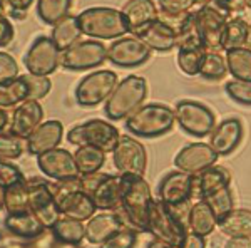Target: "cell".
<instances>
[{
	"label": "cell",
	"instance_id": "cell-1",
	"mask_svg": "<svg viewBox=\"0 0 251 248\" xmlns=\"http://www.w3.org/2000/svg\"><path fill=\"white\" fill-rule=\"evenodd\" d=\"M121 176V174H119ZM123 180V217L129 226L148 231V217L151 203L154 201L151 186L144 176H131L124 174Z\"/></svg>",
	"mask_w": 251,
	"mask_h": 248
},
{
	"label": "cell",
	"instance_id": "cell-2",
	"mask_svg": "<svg viewBox=\"0 0 251 248\" xmlns=\"http://www.w3.org/2000/svg\"><path fill=\"white\" fill-rule=\"evenodd\" d=\"M146 96H148V83L144 77L134 74L124 77L104 103V114L111 121L127 119L143 106Z\"/></svg>",
	"mask_w": 251,
	"mask_h": 248
},
{
	"label": "cell",
	"instance_id": "cell-3",
	"mask_svg": "<svg viewBox=\"0 0 251 248\" xmlns=\"http://www.w3.org/2000/svg\"><path fill=\"white\" fill-rule=\"evenodd\" d=\"M176 116L169 106L161 103L143 104L126 119V129L137 138H159L169 133Z\"/></svg>",
	"mask_w": 251,
	"mask_h": 248
},
{
	"label": "cell",
	"instance_id": "cell-4",
	"mask_svg": "<svg viewBox=\"0 0 251 248\" xmlns=\"http://www.w3.org/2000/svg\"><path fill=\"white\" fill-rule=\"evenodd\" d=\"M77 17L82 34L97 40H116L129 32L121 10L111 7H91L80 12Z\"/></svg>",
	"mask_w": 251,
	"mask_h": 248
},
{
	"label": "cell",
	"instance_id": "cell-5",
	"mask_svg": "<svg viewBox=\"0 0 251 248\" xmlns=\"http://www.w3.org/2000/svg\"><path fill=\"white\" fill-rule=\"evenodd\" d=\"M82 191L92 198L97 210L116 211L123 215V180L107 173H92L80 176Z\"/></svg>",
	"mask_w": 251,
	"mask_h": 248
},
{
	"label": "cell",
	"instance_id": "cell-6",
	"mask_svg": "<svg viewBox=\"0 0 251 248\" xmlns=\"http://www.w3.org/2000/svg\"><path fill=\"white\" fill-rule=\"evenodd\" d=\"M119 129L107 121L102 119H89L80 124H75L67 133V141L77 146H94L102 149L104 153H112L116 144L119 143Z\"/></svg>",
	"mask_w": 251,
	"mask_h": 248
},
{
	"label": "cell",
	"instance_id": "cell-7",
	"mask_svg": "<svg viewBox=\"0 0 251 248\" xmlns=\"http://www.w3.org/2000/svg\"><path fill=\"white\" fill-rule=\"evenodd\" d=\"M148 233L159 242H164L168 245L177 248L184 240L188 230L173 217L169 206L161 200H154L151 203L148 217Z\"/></svg>",
	"mask_w": 251,
	"mask_h": 248
},
{
	"label": "cell",
	"instance_id": "cell-8",
	"mask_svg": "<svg viewBox=\"0 0 251 248\" xmlns=\"http://www.w3.org/2000/svg\"><path fill=\"white\" fill-rule=\"evenodd\" d=\"M174 116L179 124V128L184 133L191 134L196 138H204L213 133L216 128V119H214L213 111L198 101L183 99L176 104Z\"/></svg>",
	"mask_w": 251,
	"mask_h": 248
},
{
	"label": "cell",
	"instance_id": "cell-9",
	"mask_svg": "<svg viewBox=\"0 0 251 248\" xmlns=\"http://www.w3.org/2000/svg\"><path fill=\"white\" fill-rule=\"evenodd\" d=\"M114 71H94L79 81L75 86V101L84 108H94L106 103L117 86Z\"/></svg>",
	"mask_w": 251,
	"mask_h": 248
},
{
	"label": "cell",
	"instance_id": "cell-10",
	"mask_svg": "<svg viewBox=\"0 0 251 248\" xmlns=\"http://www.w3.org/2000/svg\"><path fill=\"white\" fill-rule=\"evenodd\" d=\"M107 59V49L100 40H80L60 55V66L67 71H89L102 66Z\"/></svg>",
	"mask_w": 251,
	"mask_h": 248
},
{
	"label": "cell",
	"instance_id": "cell-11",
	"mask_svg": "<svg viewBox=\"0 0 251 248\" xmlns=\"http://www.w3.org/2000/svg\"><path fill=\"white\" fill-rule=\"evenodd\" d=\"M112 163L121 176L124 174L144 176L148 166V153L143 143H139L136 138L124 134L119 138V143L112 151Z\"/></svg>",
	"mask_w": 251,
	"mask_h": 248
},
{
	"label": "cell",
	"instance_id": "cell-12",
	"mask_svg": "<svg viewBox=\"0 0 251 248\" xmlns=\"http://www.w3.org/2000/svg\"><path fill=\"white\" fill-rule=\"evenodd\" d=\"M60 55L62 52L55 46L52 37L40 35L30 44L29 51L24 57V66L30 74L39 76H50L57 71L60 64Z\"/></svg>",
	"mask_w": 251,
	"mask_h": 248
},
{
	"label": "cell",
	"instance_id": "cell-13",
	"mask_svg": "<svg viewBox=\"0 0 251 248\" xmlns=\"http://www.w3.org/2000/svg\"><path fill=\"white\" fill-rule=\"evenodd\" d=\"M193 14L204 47L208 51H218V49H221L223 34H225V27L226 22H228V17H226L225 12L218 9V7L204 5L200 7Z\"/></svg>",
	"mask_w": 251,
	"mask_h": 248
},
{
	"label": "cell",
	"instance_id": "cell-14",
	"mask_svg": "<svg viewBox=\"0 0 251 248\" xmlns=\"http://www.w3.org/2000/svg\"><path fill=\"white\" fill-rule=\"evenodd\" d=\"M151 57V49L137 37L116 39L107 47V60L116 67H139Z\"/></svg>",
	"mask_w": 251,
	"mask_h": 248
},
{
	"label": "cell",
	"instance_id": "cell-15",
	"mask_svg": "<svg viewBox=\"0 0 251 248\" xmlns=\"http://www.w3.org/2000/svg\"><path fill=\"white\" fill-rule=\"evenodd\" d=\"M218 158L220 156L209 143H191L179 149L174 156V165L179 171L196 176L216 165Z\"/></svg>",
	"mask_w": 251,
	"mask_h": 248
},
{
	"label": "cell",
	"instance_id": "cell-16",
	"mask_svg": "<svg viewBox=\"0 0 251 248\" xmlns=\"http://www.w3.org/2000/svg\"><path fill=\"white\" fill-rule=\"evenodd\" d=\"M37 166L47 178L54 181L72 180V178L82 176L77 168L74 154L64 148L50 149V151L37 156Z\"/></svg>",
	"mask_w": 251,
	"mask_h": 248
},
{
	"label": "cell",
	"instance_id": "cell-17",
	"mask_svg": "<svg viewBox=\"0 0 251 248\" xmlns=\"http://www.w3.org/2000/svg\"><path fill=\"white\" fill-rule=\"evenodd\" d=\"M193 174L179 171V169L164 174L157 185V200L166 205L193 201Z\"/></svg>",
	"mask_w": 251,
	"mask_h": 248
},
{
	"label": "cell",
	"instance_id": "cell-18",
	"mask_svg": "<svg viewBox=\"0 0 251 248\" xmlns=\"http://www.w3.org/2000/svg\"><path fill=\"white\" fill-rule=\"evenodd\" d=\"M124 226H129L121 213L116 211H100L87 220L86 225V240L92 245H102L112 235H116Z\"/></svg>",
	"mask_w": 251,
	"mask_h": 248
},
{
	"label": "cell",
	"instance_id": "cell-19",
	"mask_svg": "<svg viewBox=\"0 0 251 248\" xmlns=\"http://www.w3.org/2000/svg\"><path fill=\"white\" fill-rule=\"evenodd\" d=\"M243 134H245V128L241 121L236 117H228L216 124V128L209 134V144L218 153V156H228L236 151L243 139Z\"/></svg>",
	"mask_w": 251,
	"mask_h": 248
},
{
	"label": "cell",
	"instance_id": "cell-20",
	"mask_svg": "<svg viewBox=\"0 0 251 248\" xmlns=\"http://www.w3.org/2000/svg\"><path fill=\"white\" fill-rule=\"evenodd\" d=\"M44 109L35 99H25L19 104L12 112V128L10 133L22 139H29L30 134L42 124Z\"/></svg>",
	"mask_w": 251,
	"mask_h": 248
},
{
	"label": "cell",
	"instance_id": "cell-21",
	"mask_svg": "<svg viewBox=\"0 0 251 248\" xmlns=\"http://www.w3.org/2000/svg\"><path fill=\"white\" fill-rule=\"evenodd\" d=\"M134 37L143 40L151 51L156 52H169L177 44L176 30L161 19L154 20V22H151L143 29L136 30Z\"/></svg>",
	"mask_w": 251,
	"mask_h": 248
},
{
	"label": "cell",
	"instance_id": "cell-22",
	"mask_svg": "<svg viewBox=\"0 0 251 248\" xmlns=\"http://www.w3.org/2000/svg\"><path fill=\"white\" fill-rule=\"evenodd\" d=\"M64 136V126L60 121L50 119L46 121L30 134V138L25 141L27 153L32 156H40V154L55 149L60 144Z\"/></svg>",
	"mask_w": 251,
	"mask_h": 248
},
{
	"label": "cell",
	"instance_id": "cell-23",
	"mask_svg": "<svg viewBox=\"0 0 251 248\" xmlns=\"http://www.w3.org/2000/svg\"><path fill=\"white\" fill-rule=\"evenodd\" d=\"M231 186V173L223 166H211L193 180V200H204L209 194Z\"/></svg>",
	"mask_w": 251,
	"mask_h": 248
},
{
	"label": "cell",
	"instance_id": "cell-24",
	"mask_svg": "<svg viewBox=\"0 0 251 248\" xmlns=\"http://www.w3.org/2000/svg\"><path fill=\"white\" fill-rule=\"evenodd\" d=\"M121 14L131 34L159 19V9L154 0H127L121 9Z\"/></svg>",
	"mask_w": 251,
	"mask_h": 248
},
{
	"label": "cell",
	"instance_id": "cell-25",
	"mask_svg": "<svg viewBox=\"0 0 251 248\" xmlns=\"http://www.w3.org/2000/svg\"><path fill=\"white\" fill-rule=\"evenodd\" d=\"M3 228L14 235V237L22 240L35 238L47 230L34 211H24V213H17V215H5V218H3Z\"/></svg>",
	"mask_w": 251,
	"mask_h": 248
},
{
	"label": "cell",
	"instance_id": "cell-26",
	"mask_svg": "<svg viewBox=\"0 0 251 248\" xmlns=\"http://www.w3.org/2000/svg\"><path fill=\"white\" fill-rule=\"evenodd\" d=\"M218 228L229 238H250L251 240V210L234 208L226 217L218 220Z\"/></svg>",
	"mask_w": 251,
	"mask_h": 248
},
{
	"label": "cell",
	"instance_id": "cell-27",
	"mask_svg": "<svg viewBox=\"0 0 251 248\" xmlns=\"http://www.w3.org/2000/svg\"><path fill=\"white\" fill-rule=\"evenodd\" d=\"M59 208L62 211L64 217L79 220V221H86V220H91L94 217L97 206L94 205L92 198L89 196L86 191L79 190L64 198L59 203Z\"/></svg>",
	"mask_w": 251,
	"mask_h": 248
},
{
	"label": "cell",
	"instance_id": "cell-28",
	"mask_svg": "<svg viewBox=\"0 0 251 248\" xmlns=\"http://www.w3.org/2000/svg\"><path fill=\"white\" fill-rule=\"evenodd\" d=\"M2 210L5 215H17L30 211V193L27 178L10 188L2 190Z\"/></svg>",
	"mask_w": 251,
	"mask_h": 248
},
{
	"label": "cell",
	"instance_id": "cell-29",
	"mask_svg": "<svg viewBox=\"0 0 251 248\" xmlns=\"http://www.w3.org/2000/svg\"><path fill=\"white\" fill-rule=\"evenodd\" d=\"M80 35H82V29H80L79 17L74 15H67L66 19H62L60 22L55 24L52 27L50 37L55 42V46L59 47L60 52L67 51L69 47H72L74 44L80 42Z\"/></svg>",
	"mask_w": 251,
	"mask_h": 248
},
{
	"label": "cell",
	"instance_id": "cell-30",
	"mask_svg": "<svg viewBox=\"0 0 251 248\" xmlns=\"http://www.w3.org/2000/svg\"><path fill=\"white\" fill-rule=\"evenodd\" d=\"M218 225V218L214 217L213 210L206 201H194L191 215H189V231L200 235V237H209Z\"/></svg>",
	"mask_w": 251,
	"mask_h": 248
},
{
	"label": "cell",
	"instance_id": "cell-31",
	"mask_svg": "<svg viewBox=\"0 0 251 248\" xmlns=\"http://www.w3.org/2000/svg\"><path fill=\"white\" fill-rule=\"evenodd\" d=\"M50 230L54 231V235L60 242L67 243V245L79 247L82 243V240L86 238V225L82 221H79V220L69 217H62Z\"/></svg>",
	"mask_w": 251,
	"mask_h": 248
},
{
	"label": "cell",
	"instance_id": "cell-32",
	"mask_svg": "<svg viewBox=\"0 0 251 248\" xmlns=\"http://www.w3.org/2000/svg\"><path fill=\"white\" fill-rule=\"evenodd\" d=\"M72 0H37L35 12L37 17L47 26H55L69 15Z\"/></svg>",
	"mask_w": 251,
	"mask_h": 248
},
{
	"label": "cell",
	"instance_id": "cell-33",
	"mask_svg": "<svg viewBox=\"0 0 251 248\" xmlns=\"http://www.w3.org/2000/svg\"><path fill=\"white\" fill-rule=\"evenodd\" d=\"M228 72L238 81H250L251 83V49L240 47L228 51L225 54Z\"/></svg>",
	"mask_w": 251,
	"mask_h": 248
},
{
	"label": "cell",
	"instance_id": "cell-34",
	"mask_svg": "<svg viewBox=\"0 0 251 248\" xmlns=\"http://www.w3.org/2000/svg\"><path fill=\"white\" fill-rule=\"evenodd\" d=\"M106 154L102 149L94 148V146H80L77 151L74 153L75 163L80 174H92L100 171L104 165H106Z\"/></svg>",
	"mask_w": 251,
	"mask_h": 248
},
{
	"label": "cell",
	"instance_id": "cell-35",
	"mask_svg": "<svg viewBox=\"0 0 251 248\" xmlns=\"http://www.w3.org/2000/svg\"><path fill=\"white\" fill-rule=\"evenodd\" d=\"M30 193V211L37 213L42 208H46L50 203H54V193H52V183H49L44 178H27Z\"/></svg>",
	"mask_w": 251,
	"mask_h": 248
},
{
	"label": "cell",
	"instance_id": "cell-36",
	"mask_svg": "<svg viewBox=\"0 0 251 248\" xmlns=\"http://www.w3.org/2000/svg\"><path fill=\"white\" fill-rule=\"evenodd\" d=\"M250 24L240 17L228 19L225 27V34H223L221 49L223 51H233V49H240L246 46V34H248Z\"/></svg>",
	"mask_w": 251,
	"mask_h": 248
},
{
	"label": "cell",
	"instance_id": "cell-37",
	"mask_svg": "<svg viewBox=\"0 0 251 248\" xmlns=\"http://www.w3.org/2000/svg\"><path fill=\"white\" fill-rule=\"evenodd\" d=\"M25 99H29V87L24 79V76L10 83L0 84V106L2 108H12V106L22 104Z\"/></svg>",
	"mask_w": 251,
	"mask_h": 248
},
{
	"label": "cell",
	"instance_id": "cell-38",
	"mask_svg": "<svg viewBox=\"0 0 251 248\" xmlns=\"http://www.w3.org/2000/svg\"><path fill=\"white\" fill-rule=\"evenodd\" d=\"M228 74L226 57L218 51H208L200 69V76L206 81H220Z\"/></svg>",
	"mask_w": 251,
	"mask_h": 248
},
{
	"label": "cell",
	"instance_id": "cell-39",
	"mask_svg": "<svg viewBox=\"0 0 251 248\" xmlns=\"http://www.w3.org/2000/svg\"><path fill=\"white\" fill-rule=\"evenodd\" d=\"M203 201H206L209 205V208L213 210L214 217L218 220H221L223 217L229 213V211L234 210V194H233V190L231 186L228 188H223L216 193L209 194L208 198H204Z\"/></svg>",
	"mask_w": 251,
	"mask_h": 248
},
{
	"label": "cell",
	"instance_id": "cell-40",
	"mask_svg": "<svg viewBox=\"0 0 251 248\" xmlns=\"http://www.w3.org/2000/svg\"><path fill=\"white\" fill-rule=\"evenodd\" d=\"M24 141L25 139L12 133H3L0 138V158H2V161H12L22 156V153L27 151V144H24Z\"/></svg>",
	"mask_w": 251,
	"mask_h": 248
},
{
	"label": "cell",
	"instance_id": "cell-41",
	"mask_svg": "<svg viewBox=\"0 0 251 248\" xmlns=\"http://www.w3.org/2000/svg\"><path fill=\"white\" fill-rule=\"evenodd\" d=\"M24 79H25L27 87H29V99H42L52 89V83L49 79V76H39L27 72V74H24Z\"/></svg>",
	"mask_w": 251,
	"mask_h": 248
},
{
	"label": "cell",
	"instance_id": "cell-42",
	"mask_svg": "<svg viewBox=\"0 0 251 248\" xmlns=\"http://www.w3.org/2000/svg\"><path fill=\"white\" fill-rule=\"evenodd\" d=\"M137 231L132 226H124L116 235H112L107 242H104L100 248H134L137 243Z\"/></svg>",
	"mask_w": 251,
	"mask_h": 248
},
{
	"label": "cell",
	"instance_id": "cell-43",
	"mask_svg": "<svg viewBox=\"0 0 251 248\" xmlns=\"http://www.w3.org/2000/svg\"><path fill=\"white\" fill-rule=\"evenodd\" d=\"M225 91L234 103L243 106H251V83L250 81H229L225 86Z\"/></svg>",
	"mask_w": 251,
	"mask_h": 248
},
{
	"label": "cell",
	"instance_id": "cell-44",
	"mask_svg": "<svg viewBox=\"0 0 251 248\" xmlns=\"http://www.w3.org/2000/svg\"><path fill=\"white\" fill-rule=\"evenodd\" d=\"M194 0H157L161 15H184L193 9Z\"/></svg>",
	"mask_w": 251,
	"mask_h": 248
},
{
	"label": "cell",
	"instance_id": "cell-45",
	"mask_svg": "<svg viewBox=\"0 0 251 248\" xmlns=\"http://www.w3.org/2000/svg\"><path fill=\"white\" fill-rule=\"evenodd\" d=\"M22 180H25V176L17 166L12 165L10 161L0 163V185H2V190L10 188V186L17 185Z\"/></svg>",
	"mask_w": 251,
	"mask_h": 248
},
{
	"label": "cell",
	"instance_id": "cell-46",
	"mask_svg": "<svg viewBox=\"0 0 251 248\" xmlns=\"http://www.w3.org/2000/svg\"><path fill=\"white\" fill-rule=\"evenodd\" d=\"M19 76V64L14 55L2 52L0 54V84L10 83V81L17 79Z\"/></svg>",
	"mask_w": 251,
	"mask_h": 248
},
{
	"label": "cell",
	"instance_id": "cell-47",
	"mask_svg": "<svg viewBox=\"0 0 251 248\" xmlns=\"http://www.w3.org/2000/svg\"><path fill=\"white\" fill-rule=\"evenodd\" d=\"M79 190H82L80 178H72V180H62V181L52 183V193H54V200L57 205L66 196H69L71 193H75Z\"/></svg>",
	"mask_w": 251,
	"mask_h": 248
},
{
	"label": "cell",
	"instance_id": "cell-48",
	"mask_svg": "<svg viewBox=\"0 0 251 248\" xmlns=\"http://www.w3.org/2000/svg\"><path fill=\"white\" fill-rule=\"evenodd\" d=\"M194 203L193 201H184V203H177V205H168L171 210L173 217L189 231V215H191V208Z\"/></svg>",
	"mask_w": 251,
	"mask_h": 248
},
{
	"label": "cell",
	"instance_id": "cell-49",
	"mask_svg": "<svg viewBox=\"0 0 251 248\" xmlns=\"http://www.w3.org/2000/svg\"><path fill=\"white\" fill-rule=\"evenodd\" d=\"M218 9H221L226 15L241 12L246 7V0H216Z\"/></svg>",
	"mask_w": 251,
	"mask_h": 248
},
{
	"label": "cell",
	"instance_id": "cell-50",
	"mask_svg": "<svg viewBox=\"0 0 251 248\" xmlns=\"http://www.w3.org/2000/svg\"><path fill=\"white\" fill-rule=\"evenodd\" d=\"M177 248H206V240L204 237H200V235L193 233V231H188Z\"/></svg>",
	"mask_w": 251,
	"mask_h": 248
},
{
	"label": "cell",
	"instance_id": "cell-51",
	"mask_svg": "<svg viewBox=\"0 0 251 248\" xmlns=\"http://www.w3.org/2000/svg\"><path fill=\"white\" fill-rule=\"evenodd\" d=\"M0 26H2V35H0V46L5 47L7 44L10 42L12 39H14V26L9 22V19L7 17H2L0 20Z\"/></svg>",
	"mask_w": 251,
	"mask_h": 248
},
{
	"label": "cell",
	"instance_id": "cell-52",
	"mask_svg": "<svg viewBox=\"0 0 251 248\" xmlns=\"http://www.w3.org/2000/svg\"><path fill=\"white\" fill-rule=\"evenodd\" d=\"M12 14H25V10L30 9L34 0H9Z\"/></svg>",
	"mask_w": 251,
	"mask_h": 248
},
{
	"label": "cell",
	"instance_id": "cell-53",
	"mask_svg": "<svg viewBox=\"0 0 251 248\" xmlns=\"http://www.w3.org/2000/svg\"><path fill=\"white\" fill-rule=\"evenodd\" d=\"M225 248H251L250 238H229Z\"/></svg>",
	"mask_w": 251,
	"mask_h": 248
},
{
	"label": "cell",
	"instance_id": "cell-54",
	"mask_svg": "<svg viewBox=\"0 0 251 248\" xmlns=\"http://www.w3.org/2000/svg\"><path fill=\"white\" fill-rule=\"evenodd\" d=\"M0 114H2V124H0V129H2V134L3 133H10V128H12V117L9 119L7 117V111L5 108L0 109Z\"/></svg>",
	"mask_w": 251,
	"mask_h": 248
},
{
	"label": "cell",
	"instance_id": "cell-55",
	"mask_svg": "<svg viewBox=\"0 0 251 248\" xmlns=\"http://www.w3.org/2000/svg\"><path fill=\"white\" fill-rule=\"evenodd\" d=\"M146 248H174L171 245H168V243H164V242H159V240H152V242H149L148 243V247Z\"/></svg>",
	"mask_w": 251,
	"mask_h": 248
},
{
	"label": "cell",
	"instance_id": "cell-56",
	"mask_svg": "<svg viewBox=\"0 0 251 248\" xmlns=\"http://www.w3.org/2000/svg\"><path fill=\"white\" fill-rule=\"evenodd\" d=\"M196 3H200L201 7H204V5H211V3H216V0H194Z\"/></svg>",
	"mask_w": 251,
	"mask_h": 248
},
{
	"label": "cell",
	"instance_id": "cell-57",
	"mask_svg": "<svg viewBox=\"0 0 251 248\" xmlns=\"http://www.w3.org/2000/svg\"><path fill=\"white\" fill-rule=\"evenodd\" d=\"M246 47L251 49V24L248 27V34H246Z\"/></svg>",
	"mask_w": 251,
	"mask_h": 248
},
{
	"label": "cell",
	"instance_id": "cell-58",
	"mask_svg": "<svg viewBox=\"0 0 251 248\" xmlns=\"http://www.w3.org/2000/svg\"><path fill=\"white\" fill-rule=\"evenodd\" d=\"M246 7H250L251 9V0H246Z\"/></svg>",
	"mask_w": 251,
	"mask_h": 248
}]
</instances>
